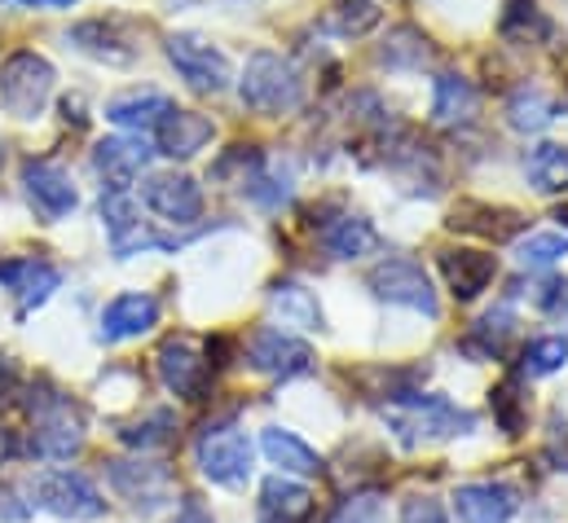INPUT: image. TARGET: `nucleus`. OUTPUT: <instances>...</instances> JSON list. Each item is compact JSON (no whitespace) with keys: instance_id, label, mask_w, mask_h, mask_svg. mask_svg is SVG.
I'll return each instance as SVG.
<instances>
[{"instance_id":"10","label":"nucleus","mask_w":568,"mask_h":523,"mask_svg":"<svg viewBox=\"0 0 568 523\" xmlns=\"http://www.w3.org/2000/svg\"><path fill=\"white\" fill-rule=\"evenodd\" d=\"M22 194H27L31 212L40 221H49V225L67 221L80 207V189H75L71 172L58 167V163H49V158H27L22 163Z\"/></svg>"},{"instance_id":"31","label":"nucleus","mask_w":568,"mask_h":523,"mask_svg":"<svg viewBox=\"0 0 568 523\" xmlns=\"http://www.w3.org/2000/svg\"><path fill=\"white\" fill-rule=\"evenodd\" d=\"M243 194H247L256 207H265V212H283L286 203H291V194H295V172H291L286 163H261V167L247 176Z\"/></svg>"},{"instance_id":"7","label":"nucleus","mask_w":568,"mask_h":523,"mask_svg":"<svg viewBox=\"0 0 568 523\" xmlns=\"http://www.w3.org/2000/svg\"><path fill=\"white\" fill-rule=\"evenodd\" d=\"M163 53H168V62L176 66V75H181L194 93H212V98H216V93H225L230 80H234L230 58H225L212 40H203V35H194V31H176V35H168Z\"/></svg>"},{"instance_id":"32","label":"nucleus","mask_w":568,"mask_h":523,"mask_svg":"<svg viewBox=\"0 0 568 523\" xmlns=\"http://www.w3.org/2000/svg\"><path fill=\"white\" fill-rule=\"evenodd\" d=\"M427 58H432V44H427L424 31H415V27L388 31V40L379 49V66H388V71H424Z\"/></svg>"},{"instance_id":"42","label":"nucleus","mask_w":568,"mask_h":523,"mask_svg":"<svg viewBox=\"0 0 568 523\" xmlns=\"http://www.w3.org/2000/svg\"><path fill=\"white\" fill-rule=\"evenodd\" d=\"M0 4H13V9H71L75 0H0Z\"/></svg>"},{"instance_id":"30","label":"nucleus","mask_w":568,"mask_h":523,"mask_svg":"<svg viewBox=\"0 0 568 523\" xmlns=\"http://www.w3.org/2000/svg\"><path fill=\"white\" fill-rule=\"evenodd\" d=\"M525 176L538 194H565L568 189V145L542 141L525 154Z\"/></svg>"},{"instance_id":"11","label":"nucleus","mask_w":568,"mask_h":523,"mask_svg":"<svg viewBox=\"0 0 568 523\" xmlns=\"http://www.w3.org/2000/svg\"><path fill=\"white\" fill-rule=\"evenodd\" d=\"M247 366L256 375H270V379H300L313 370V348L278 326H261L247 339Z\"/></svg>"},{"instance_id":"34","label":"nucleus","mask_w":568,"mask_h":523,"mask_svg":"<svg viewBox=\"0 0 568 523\" xmlns=\"http://www.w3.org/2000/svg\"><path fill=\"white\" fill-rule=\"evenodd\" d=\"M565 256H568L565 229H542V234H529V238L516 243V264H520V268H534V273L556 268Z\"/></svg>"},{"instance_id":"24","label":"nucleus","mask_w":568,"mask_h":523,"mask_svg":"<svg viewBox=\"0 0 568 523\" xmlns=\"http://www.w3.org/2000/svg\"><path fill=\"white\" fill-rule=\"evenodd\" d=\"M476 106H480V98H476L471 80H463L458 71H440L432 80V124H440V129L471 124Z\"/></svg>"},{"instance_id":"43","label":"nucleus","mask_w":568,"mask_h":523,"mask_svg":"<svg viewBox=\"0 0 568 523\" xmlns=\"http://www.w3.org/2000/svg\"><path fill=\"white\" fill-rule=\"evenodd\" d=\"M18 449H22V444H18V435H13V431H0V462H9Z\"/></svg>"},{"instance_id":"41","label":"nucleus","mask_w":568,"mask_h":523,"mask_svg":"<svg viewBox=\"0 0 568 523\" xmlns=\"http://www.w3.org/2000/svg\"><path fill=\"white\" fill-rule=\"evenodd\" d=\"M172 523H216V520H212V511H207L203 502L185 498V502H181V511H176V520H172Z\"/></svg>"},{"instance_id":"22","label":"nucleus","mask_w":568,"mask_h":523,"mask_svg":"<svg viewBox=\"0 0 568 523\" xmlns=\"http://www.w3.org/2000/svg\"><path fill=\"white\" fill-rule=\"evenodd\" d=\"M449 229L454 234H476V238H489V243H507L525 229V216L511 212V207H489V203H458L449 212Z\"/></svg>"},{"instance_id":"38","label":"nucleus","mask_w":568,"mask_h":523,"mask_svg":"<svg viewBox=\"0 0 568 523\" xmlns=\"http://www.w3.org/2000/svg\"><path fill=\"white\" fill-rule=\"evenodd\" d=\"M489 404H494L503 431H507V435H520V427H525V400H520V388H516V383H503L498 392L489 396Z\"/></svg>"},{"instance_id":"3","label":"nucleus","mask_w":568,"mask_h":523,"mask_svg":"<svg viewBox=\"0 0 568 523\" xmlns=\"http://www.w3.org/2000/svg\"><path fill=\"white\" fill-rule=\"evenodd\" d=\"M31 409V453L36 458H49V462H67L80 453L84 444V409L71 400L67 392H31L27 400Z\"/></svg>"},{"instance_id":"4","label":"nucleus","mask_w":568,"mask_h":523,"mask_svg":"<svg viewBox=\"0 0 568 523\" xmlns=\"http://www.w3.org/2000/svg\"><path fill=\"white\" fill-rule=\"evenodd\" d=\"M53 84H58V71L36 49H18L0 66V102L13 120H27V124L40 120L53 98Z\"/></svg>"},{"instance_id":"1","label":"nucleus","mask_w":568,"mask_h":523,"mask_svg":"<svg viewBox=\"0 0 568 523\" xmlns=\"http://www.w3.org/2000/svg\"><path fill=\"white\" fill-rule=\"evenodd\" d=\"M384 422L388 431L406 444V449H419V444H436V440H454V435H471L476 431V413L471 409H458L449 396L436 392H406L397 400L384 404Z\"/></svg>"},{"instance_id":"23","label":"nucleus","mask_w":568,"mask_h":523,"mask_svg":"<svg viewBox=\"0 0 568 523\" xmlns=\"http://www.w3.org/2000/svg\"><path fill=\"white\" fill-rule=\"evenodd\" d=\"M516 335H520L516 312H511L507 304H498V308H489V312L463 335V348H467L476 361H503V357L511 352Z\"/></svg>"},{"instance_id":"15","label":"nucleus","mask_w":568,"mask_h":523,"mask_svg":"<svg viewBox=\"0 0 568 523\" xmlns=\"http://www.w3.org/2000/svg\"><path fill=\"white\" fill-rule=\"evenodd\" d=\"M0 286L13 290V299H18V317H31V312L62 286V273H58L49 260L18 256V260L0 264Z\"/></svg>"},{"instance_id":"37","label":"nucleus","mask_w":568,"mask_h":523,"mask_svg":"<svg viewBox=\"0 0 568 523\" xmlns=\"http://www.w3.org/2000/svg\"><path fill=\"white\" fill-rule=\"evenodd\" d=\"M331 523H388V506L379 493H353L335 506Z\"/></svg>"},{"instance_id":"36","label":"nucleus","mask_w":568,"mask_h":523,"mask_svg":"<svg viewBox=\"0 0 568 523\" xmlns=\"http://www.w3.org/2000/svg\"><path fill=\"white\" fill-rule=\"evenodd\" d=\"M379 22V9L371 0H339L331 13H326V27L335 35H366L371 27Z\"/></svg>"},{"instance_id":"6","label":"nucleus","mask_w":568,"mask_h":523,"mask_svg":"<svg viewBox=\"0 0 568 523\" xmlns=\"http://www.w3.org/2000/svg\"><path fill=\"white\" fill-rule=\"evenodd\" d=\"M366 286L375 290V299H384V304H393V308H410V312H419V317H427V321L440 317L436 286H432V277L424 273V264L419 260L388 256V260H379L375 268H371Z\"/></svg>"},{"instance_id":"35","label":"nucleus","mask_w":568,"mask_h":523,"mask_svg":"<svg viewBox=\"0 0 568 523\" xmlns=\"http://www.w3.org/2000/svg\"><path fill=\"white\" fill-rule=\"evenodd\" d=\"M172 431H176V413H172V409H154V413H145L142 422L124 427L120 440H124L129 449H159V444L172 440Z\"/></svg>"},{"instance_id":"5","label":"nucleus","mask_w":568,"mask_h":523,"mask_svg":"<svg viewBox=\"0 0 568 523\" xmlns=\"http://www.w3.org/2000/svg\"><path fill=\"white\" fill-rule=\"evenodd\" d=\"M194 462H199L203 480H212L221 489H243L252 480L256 449H252L247 431H239L234 422H216L194 440Z\"/></svg>"},{"instance_id":"9","label":"nucleus","mask_w":568,"mask_h":523,"mask_svg":"<svg viewBox=\"0 0 568 523\" xmlns=\"http://www.w3.org/2000/svg\"><path fill=\"white\" fill-rule=\"evenodd\" d=\"M31 493L40 498V506H44L49 515H58V520H67V523H93L106 515L102 493H98L93 480L80 475V471H44Z\"/></svg>"},{"instance_id":"39","label":"nucleus","mask_w":568,"mask_h":523,"mask_svg":"<svg viewBox=\"0 0 568 523\" xmlns=\"http://www.w3.org/2000/svg\"><path fill=\"white\" fill-rule=\"evenodd\" d=\"M402 523H449V515H445L440 502H432V498H410V502L402 506Z\"/></svg>"},{"instance_id":"44","label":"nucleus","mask_w":568,"mask_h":523,"mask_svg":"<svg viewBox=\"0 0 568 523\" xmlns=\"http://www.w3.org/2000/svg\"><path fill=\"white\" fill-rule=\"evenodd\" d=\"M13 388V366L9 361H0V396Z\"/></svg>"},{"instance_id":"20","label":"nucleus","mask_w":568,"mask_h":523,"mask_svg":"<svg viewBox=\"0 0 568 523\" xmlns=\"http://www.w3.org/2000/svg\"><path fill=\"white\" fill-rule=\"evenodd\" d=\"M212 136H216V124L207 120V115H199V111H172L159 129H154V141H159V154L163 158H194V154H203L207 145H212Z\"/></svg>"},{"instance_id":"18","label":"nucleus","mask_w":568,"mask_h":523,"mask_svg":"<svg viewBox=\"0 0 568 523\" xmlns=\"http://www.w3.org/2000/svg\"><path fill=\"white\" fill-rule=\"evenodd\" d=\"M172 111H176V102H172L163 89H129V93H115L102 115H106L115 129L133 132V136H145V132L159 129Z\"/></svg>"},{"instance_id":"13","label":"nucleus","mask_w":568,"mask_h":523,"mask_svg":"<svg viewBox=\"0 0 568 523\" xmlns=\"http://www.w3.org/2000/svg\"><path fill=\"white\" fill-rule=\"evenodd\" d=\"M520 511V493L503 480H476L454 489V515L458 523H511Z\"/></svg>"},{"instance_id":"17","label":"nucleus","mask_w":568,"mask_h":523,"mask_svg":"<svg viewBox=\"0 0 568 523\" xmlns=\"http://www.w3.org/2000/svg\"><path fill=\"white\" fill-rule=\"evenodd\" d=\"M494 273H498V260L489 252H476V247H449V252H440V277H445V286H449V295L458 304L480 299L489 290Z\"/></svg>"},{"instance_id":"2","label":"nucleus","mask_w":568,"mask_h":523,"mask_svg":"<svg viewBox=\"0 0 568 523\" xmlns=\"http://www.w3.org/2000/svg\"><path fill=\"white\" fill-rule=\"evenodd\" d=\"M304 93H308V84H304L300 66L291 58L274 53V49H256L247 58L243 80H239V98H243L247 111H256V115H291V111L304 106Z\"/></svg>"},{"instance_id":"45","label":"nucleus","mask_w":568,"mask_h":523,"mask_svg":"<svg viewBox=\"0 0 568 523\" xmlns=\"http://www.w3.org/2000/svg\"><path fill=\"white\" fill-rule=\"evenodd\" d=\"M560 221H565V225H568V207H560Z\"/></svg>"},{"instance_id":"28","label":"nucleus","mask_w":568,"mask_h":523,"mask_svg":"<svg viewBox=\"0 0 568 523\" xmlns=\"http://www.w3.org/2000/svg\"><path fill=\"white\" fill-rule=\"evenodd\" d=\"M67 40L80 49V53H89V58H102V62H133V44L129 40H120V22L111 18H93V22H80V27H71L67 31Z\"/></svg>"},{"instance_id":"46","label":"nucleus","mask_w":568,"mask_h":523,"mask_svg":"<svg viewBox=\"0 0 568 523\" xmlns=\"http://www.w3.org/2000/svg\"><path fill=\"white\" fill-rule=\"evenodd\" d=\"M0 163H4V145H0Z\"/></svg>"},{"instance_id":"40","label":"nucleus","mask_w":568,"mask_h":523,"mask_svg":"<svg viewBox=\"0 0 568 523\" xmlns=\"http://www.w3.org/2000/svg\"><path fill=\"white\" fill-rule=\"evenodd\" d=\"M18 502V493H9V489H0V523H22L36 506H13Z\"/></svg>"},{"instance_id":"19","label":"nucleus","mask_w":568,"mask_h":523,"mask_svg":"<svg viewBox=\"0 0 568 523\" xmlns=\"http://www.w3.org/2000/svg\"><path fill=\"white\" fill-rule=\"evenodd\" d=\"M150 145L145 136H106L93 145V167L106 181V189H129L150 163Z\"/></svg>"},{"instance_id":"14","label":"nucleus","mask_w":568,"mask_h":523,"mask_svg":"<svg viewBox=\"0 0 568 523\" xmlns=\"http://www.w3.org/2000/svg\"><path fill=\"white\" fill-rule=\"evenodd\" d=\"M154 326H159V299L150 290H129V295H115L102 308L98 339L102 343H124V339H142Z\"/></svg>"},{"instance_id":"25","label":"nucleus","mask_w":568,"mask_h":523,"mask_svg":"<svg viewBox=\"0 0 568 523\" xmlns=\"http://www.w3.org/2000/svg\"><path fill=\"white\" fill-rule=\"evenodd\" d=\"M261 449H265V458H270V466H278V475H300V480H308V475H322V458H317V449H308L295 431H286V427H265V435H261Z\"/></svg>"},{"instance_id":"21","label":"nucleus","mask_w":568,"mask_h":523,"mask_svg":"<svg viewBox=\"0 0 568 523\" xmlns=\"http://www.w3.org/2000/svg\"><path fill=\"white\" fill-rule=\"evenodd\" d=\"M256 523H313V493L291 475L265 480L256 502Z\"/></svg>"},{"instance_id":"12","label":"nucleus","mask_w":568,"mask_h":523,"mask_svg":"<svg viewBox=\"0 0 568 523\" xmlns=\"http://www.w3.org/2000/svg\"><path fill=\"white\" fill-rule=\"evenodd\" d=\"M145 207L168 225H194L203 216V189L185 172H154L142 185Z\"/></svg>"},{"instance_id":"16","label":"nucleus","mask_w":568,"mask_h":523,"mask_svg":"<svg viewBox=\"0 0 568 523\" xmlns=\"http://www.w3.org/2000/svg\"><path fill=\"white\" fill-rule=\"evenodd\" d=\"M106 475H111V489L120 493V498H129L138 511H154V506H163V498L172 493V475H168V466L163 462H106Z\"/></svg>"},{"instance_id":"8","label":"nucleus","mask_w":568,"mask_h":523,"mask_svg":"<svg viewBox=\"0 0 568 523\" xmlns=\"http://www.w3.org/2000/svg\"><path fill=\"white\" fill-rule=\"evenodd\" d=\"M154 370L163 379V388L181 400H203L207 383H212V361H207V348H199V339L190 335H172L163 339L159 357H154Z\"/></svg>"},{"instance_id":"29","label":"nucleus","mask_w":568,"mask_h":523,"mask_svg":"<svg viewBox=\"0 0 568 523\" xmlns=\"http://www.w3.org/2000/svg\"><path fill=\"white\" fill-rule=\"evenodd\" d=\"M560 120V102L551 93H542L538 84H520L507 98V124L516 132H542Z\"/></svg>"},{"instance_id":"26","label":"nucleus","mask_w":568,"mask_h":523,"mask_svg":"<svg viewBox=\"0 0 568 523\" xmlns=\"http://www.w3.org/2000/svg\"><path fill=\"white\" fill-rule=\"evenodd\" d=\"M322 247L331 260H362L371 252H379V229L366 216H339L322 225Z\"/></svg>"},{"instance_id":"33","label":"nucleus","mask_w":568,"mask_h":523,"mask_svg":"<svg viewBox=\"0 0 568 523\" xmlns=\"http://www.w3.org/2000/svg\"><path fill=\"white\" fill-rule=\"evenodd\" d=\"M568 366V335H542L534 343H525L520 352V375L525 379H547Z\"/></svg>"},{"instance_id":"27","label":"nucleus","mask_w":568,"mask_h":523,"mask_svg":"<svg viewBox=\"0 0 568 523\" xmlns=\"http://www.w3.org/2000/svg\"><path fill=\"white\" fill-rule=\"evenodd\" d=\"M270 304H274V312L283 317V326H291V330H308V335L313 330H326V317H322L317 295L308 286H300V281H274Z\"/></svg>"}]
</instances>
